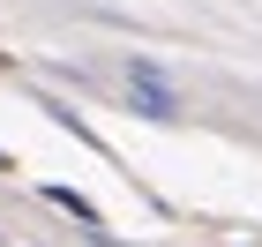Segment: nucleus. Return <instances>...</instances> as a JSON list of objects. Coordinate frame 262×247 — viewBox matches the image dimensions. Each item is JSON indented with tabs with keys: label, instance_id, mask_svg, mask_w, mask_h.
<instances>
[{
	"label": "nucleus",
	"instance_id": "obj_1",
	"mask_svg": "<svg viewBox=\"0 0 262 247\" xmlns=\"http://www.w3.org/2000/svg\"><path fill=\"white\" fill-rule=\"evenodd\" d=\"M127 90H135V113H142V120H180V98H172V75H165L158 60H142V53H127Z\"/></svg>",
	"mask_w": 262,
	"mask_h": 247
},
{
	"label": "nucleus",
	"instance_id": "obj_2",
	"mask_svg": "<svg viewBox=\"0 0 262 247\" xmlns=\"http://www.w3.org/2000/svg\"><path fill=\"white\" fill-rule=\"evenodd\" d=\"M45 203H53V210H68V217H75L82 232H105V217H98V203H90V195H75V187H45Z\"/></svg>",
	"mask_w": 262,
	"mask_h": 247
},
{
	"label": "nucleus",
	"instance_id": "obj_3",
	"mask_svg": "<svg viewBox=\"0 0 262 247\" xmlns=\"http://www.w3.org/2000/svg\"><path fill=\"white\" fill-rule=\"evenodd\" d=\"M0 60H8V53H0Z\"/></svg>",
	"mask_w": 262,
	"mask_h": 247
},
{
	"label": "nucleus",
	"instance_id": "obj_4",
	"mask_svg": "<svg viewBox=\"0 0 262 247\" xmlns=\"http://www.w3.org/2000/svg\"><path fill=\"white\" fill-rule=\"evenodd\" d=\"M0 165H8V158H0Z\"/></svg>",
	"mask_w": 262,
	"mask_h": 247
}]
</instances>
